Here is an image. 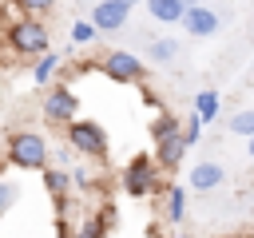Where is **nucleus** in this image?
Masks as SVG:
<instances>
[{
  "mask_svg": "<svg viewBox=\"0 0 254 238\" xmlns=\"http://www.w3.org/2000/svg\"><path fill=\"white\" fill-rule=\"evenodd\" d=\"M218 238H254V234H218Z\"/></svg>",
  "mask_w": 254,
  "mask_h": 238,
  "instance_id": "27",
  "label": "nucleus"
},
{
  "mask_svg": "<svg viewBox=\"0 0 254 238\" xmlns=\"http://www.w3.org/2000/svg\"><path fill=\"white\" fill-rule=\"evenodd\" d=\"M107 222L99 218V210L79 214V218H56V238H107Z\"/></svg>",
  "mask_w": 254,
  "mask_h": 238,
  "instance_id": "7",
  "label": "nucleus"
},
{
  "mask_svg": "<svg viewBox=\"0 0 254 238\" xmlns=\"http://www.w3.org/2000/svg\"><path fill=\"white\" fill-rule=\"evenodd\" d=\"M230 135H254V107H242V111H234L230 115Z\"/></svg>",
  "mask_w": 254,
  "mask_h": 238,
  "instance_id": "19",
  "label": "nucleus"
},
{
  "mask_svg": "<svg viewBox=\"0 0 254 238\" xmlns=\"http://www.w3.org/2000/svg\"><path fill=\"white\" fill-rule=\"evenodd\" d=\"M67 36H71V44H75V48H87V44H91V40L99 36V28H95L91 20H75Z\"/></svg>",
  "mask_w": 254,
  "mask_h": 238,
  "instance_id": "18",
  "label": "nucleus"
},
{
  "mask_svg": "<svg viewBox=\"0 0 254 238\" xmlns=\"http://www.w3.org/2000/svg\"><path fill=\"white\" fill-rule=\"evenodd\" d=\"M183 139H187V147H194V143L202 139V119H198L194 111H190V115L183 119Z\"/></svg>",
  "mask_w": 254,
  "mask_h": 238,
  "instance_id": "23",
  "label": "nucleus"
},
{
  "mask_svg": "<svg viewBox=\"0 0 254 238\" xmlns=\"http://www.w3.org/2000/svg\"><path fill=\"white\" fill-rule=\"evenodd\" d=\"M246 155H250V159H254V135H250V139H246Z\"/></svg>",
  "mask_w": 254,
  "mask_h": 238,
  "instance_id": "26",
  "label": "nucleus"
},
{
  "mask_svg": "<svg viewBox=\"0 0 254 238\" xmlns=\"http://www.w3.org/2000/svg\"><path fill=\"white\" fill-rule=\"evenodd\" d=\"M64 143L79 155V159H91V163H103L107 159V151H111V135H107V127L99 123V119H75V123H67L64 127Z\"/></svg>",
  "mask_w": 254,
  "mask_h": 238,
  "instance_id": "4",
  "label": "nucleus"
},
{
  "mask_svg": "<svg viewBox=\"0 0 254 238\" xmlns=\"http://www.w3.org/2000/svg\"><path fill=\"white\" fill-rule=\"evenodd\" d=\"M218 12L214 8H206V4H194V8H187V16H183V32L187 36H194V40H206V36H214L218 32Z\"/></svg>",
  "mask_w": 254,
  "mask_h": 238,
  "instance_id": "9",
  "label": "nucleus"
},
{
  "mask_svg": "<svg viewBox=\"0 0 254 238\" xmlns=\"http://www.w3.org/2000/svg\"><path fill=\"white\" fill-rule=\"evenodd\" d=\"M222 178H226V167H222V163H214V159H202V163H194V167H190L187 186H190L194 194H206V190L222 186Z\"/></svg>",
  "mask_w": 254,
  "mask_h": 238,
  "instance_id": "10",
  "label": "nucleus"
},
{
  "mask_svg": "<svg viewBox=\"0 0 254 238\" xmlns=\"http://www.w3.org/2000/svg\"><path fill=\"white\" fill-rule=\"evenodd\" d=\"M60 63H64V56H60V52L40 56V60L32 63V83H36V87H52V79L60 75Z\"/></svg>",
  "mask_w": 254,
  "mask_h": 238,
  "instance_id": "15",
  "label": "nucleus"
},
{
  "mask_svg": "<svg viewBox=\"0 0 254 238\" xmlns=\"http://www.w3.org/2000/svg\"><path fill=\"white\" fill-rule=\"evenodd\" d=\"M99 71L107 75V79H115V83H147V67H143V60L135 56V52H123V48H111V52H103L99 56Z\"/></svg>",
  "mask_w": 254,
  "mask_h": 238,
  "instance_id": "6",
  "label": "nucleus"
},
{
  "mask_svg": "<svg viewBox=\"0 0 254 238\" xmlns=\"http://www.w3.org/2000/svg\"><path fill=\"white\" fill-rule=\"evenodd\" d=\"M40 178H44V190H48V198H52V202H56V198H67V194H71V186H75L67 167H48Z\"/></svg>",
  "mask_w": 254,
  "mask_h": 238,
  "instance_id": "14",
  "label": "nucleus"
},
{
  "mask_svg": "<svg viewBox=\"0 0 254 238\" xmlns=\"http://www.w3.org/2000/svg\"><path fill=\"white\" fill-rule=\"evenodd\" d=\"M171 238H190V234H171Z\"/></svg>",
  "mask_w": 254,
  "mask_h": 238,
  "instance_id": "29",
  "label": "nucleus"
},
{
  "mask_svg": "<svg viewBox=\"0 0 254 238\" xmlns=\"http://www.w3.org/2000/svg\"><path fill=\"white\" fill-rule=\"evenodd\" d=\"M71 182H75L79 190H87V194L99 190V175H95L91 167H71Z\"/></svg>",
  "mask_w": 254,
  "mask_h": 238,
  "instance_id": "21",
  "label": "nucleus"
},
{
  "mask_svg": "<svg viewBox=\"0 0 254 238\" xmlns=\"http://www.w3.org/2000/svg\"><path fill=\"white\" fill-rule=\"evenodd\" d=\"M183 155H187V139H183V131H179V135H167V139L155 143V159H159L163 171H175V167L183 163Z\"/></svg>",
  "mask_w": 254,
  "mask_h": 238,
  "instance_id": "12",
  "label": "nucleus"
},
{
  "mask_svg": "<svg viewBox=\"0 0 254 238\" xmlns=\"http://www.w3.org/2000/svg\"><path fill=\"white\" fill-rule=\"evenodd\" d=\"M12 4L20 8V16H40V20L56 8V0H12Z\"/></svg>",
  "mask_w": 254,
  "mask_h": 238,
  "instance_id": "22",
  "label": "nucleus"
},
{
  "mask_svg": "<svg viewBox=\"0 0 254 238\" xmlns=\"http://www.w3.org/2000/svg\"><path fill=\"white\" fill-rule=\"evenodd\" d=\"M123 4H127V8H135V4H139V0H123Z\"/></svg>",
  "mask_w": 254,
  "mask_h": 238,
  "instance_id": "28",
  "label": "nucleus"
},
{
  "mask_svg": "<svg viewBox=\"0 0 254 238\" xmlns=\"http://www.w3.org/2000/svg\"><path fill=\"white\" fill-rule=\"evenodd\" d=\"M16 198H20V190L8 182V167H0V218L16 206Z\"/></svg>",
  "mask_w": 254,
  "mask_h": 238,
  "instance_id": "20",
  "label": "nucleus"
},
{
  "mask_svg": "<svg viewBox=\"0 0 254 238\" xmlns=\"http://www.w3.org/2000/svg\"><path fill=\"white\" fill-rule=\"evenodd\" d=\"M40 115H44V123H48V127H60V131H64L67 123H75V119H79V95L71 91V83L56 79V83L44 91Z\"/></svg>",
  "mask_w": 254,
  "mask_h": 238,
  "instance_id": "5",
  "label": "nucleus"
},
{
  "mask_svg": "<svg viewBox=\"0 0 254 238\" xmlns=\"http://www.w3.org/2000/svg\"><path fill=\"white\" fill-rule=\"evenodd\" d=\"M127 16H131V8L123 4V0H95V8H91V24L99 28V32H119L123 24H127Z\"/></svg>",
  "mask_w": 254,
  "mask_h": 238,
  "instance_id": "8",
  "label": "nucleus"
},
{
  "mask_svg": "<svg viewBox=\"0 0 254 238\" xmlns=\"http://www.w3.org/2000/svg\"><path fill=\"white\" fill-rule=\"evenodd\" d=\"M175 56H179V40H171V36H159V40L147 44V60L151 63H171Z\"/></svg>",
  "mask_w": 254,
  "mask_h": 238,
  "instance_id": "17",
  "label": "nucleus"
},
{
  "mask_svg": "<svg viewBox=\"0 0 254 238\" xmlns=\"http://www.w3.org/2000/svg\"><path fill=\"white\" fill-rule=\"evenodd\" d=\"M159 214H163V222H167V226H179V222L187 218V186L167 182V186H163V194H159Z\"/></svg>",
  "mask_w": 254,
  "mask_h": 238,
  "instance_id": "11",
  "label": "nucleus"
},
{
  "mask_svg": "<svg viewBox=\"0 0 254 238\" xmlns=\"http://www.w3.org/2000/svg\"><path fill=\"white\" fill-rule=\"evenodd\" d=\"M4 44L24 60H40L52 52V36H48V24L40 16H16L4 28Z\"/></svg>",
  "mask_w": 254,
  "mask_h": 238,
  "instance_id": "3",
  "label": "nucleus"
},
{
  "mask_svg": "<svg viewBox=\"0 0 254 238\" xmlns=\"http://www.w3.org/2000/svg\"><path fill=\"white\" fill-rule=\"evenodd\" d=\"M139 91H143V103H147V107H155V111H167V107H163V99H159V95H155L147 83H139Z\"/></svg>",
  "mask_w": 254,
  "mask_h": 238,
  "instance_id": "24",
  "label": "nucleus"
},
{
  "mask_svg": "<svg viewBox=\"0 0 254 238\" xmlns=\"http://www.w3.org/2000/svg\"><path fill=\"white\" fill-rule=\"evenodd\" d=\"M218 103H222L218 91H214V87H202V91L194 95V115H198L202 123H214V119H218Z\"/></svg>",
  "mask_w": 254,
  "mask_h": 238,
  "instance_id": "16",
  "label": "nucleus"
},
{
  "mask_svg": "<svg viewBox=\"0 0 254 238\" xmlns=\"http://www.w3.org/2000/svg\"><path fill=\"white\" fill-rule=\"evenodd\" d=\"M147 238H163V226H159V222H151V226H147Z\"/></svg>",
  "mask_w": 254,
  "mask_h": 238,
  "instance_id": "25",
  "label": "nucleus"
},
{
  "mask_svg": "<svg viewBox=\"0 0 254 238\" xmlns=\"http://www.w3.org/2000/svg\"><path fill=\"white\" fill-rule=\"evenodd\" d=\"M163 167H159V159L155 155H131L127 159V167L119 171V186H123V194L127 198H151V194H163Z\"/></svg>",
  "mask_w": 254,
  "mask_h": 238,
  "instance_id": "2",
  "label": "nucleus"
},
{
  "mask_svg": "<svg viewBox=\"0 0 254 238\" xmlns=\"http://www.w3.org/2000/svg\"><path fill=\"white\" fill-rule=\"evenodd\" d=\"M187 8H190L187 0H147V16L159 24H183Z\"/></svg>",
  "mask_w": 254,
  "mask_h": 238,
  "instance_id": "13",
  "label": "nucleus"
},
{
  "mask_svg": "<svg viewBox=\"0 0 254 238\" xmlns=\"http://www.w3.org/2000/svg\"><path fill=\"white\" fill-rule=\"evenodd\" d=\"M4 163L16 171H48L52 167V143L48 135H40L36 127H16L4 139Z\"/></svg>",
  "mask_w": 254,
  "mask_h": 238,
  "instance_id": "1",
  "label": "nucleus"
}]
</instances>
